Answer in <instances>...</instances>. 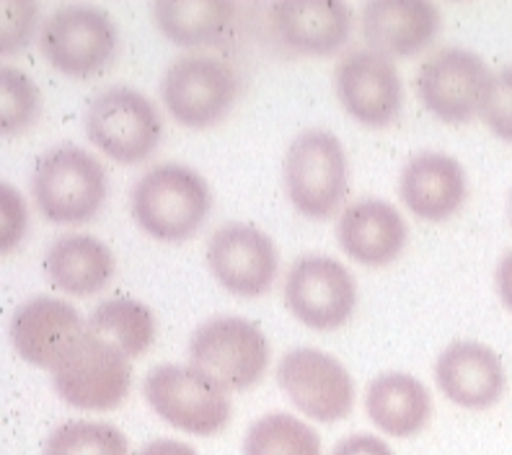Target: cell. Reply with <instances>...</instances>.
<instances>
[{
  "label": "cell",
  "instance_id": "6da1fadb",
  "mask_svg": "<svg viewBox=\"0 0 512 455\" xmlns=\"http://www.w3.org/2000/svg\"><path fill=\"white\" fill-rule=\"evenodd\" d=\"M135 223L158 241H187L200 231L213 207L207 181L184 163L150 166L130 192Z\"/></svg>",
  "mask_w": 512,
  "mask_h": 455
},
{
  "label": "cell",
  "instance_id": "7a4b0ae2",
  "mask_svg": "<svg viewBox=\"0 0 512 455\" xmlns=\"http://www.w3.org/2000/svg\"><path fill=\"white\" fill-rule=\"evenodd\" d=\"M109 192L104 163L73 143L55 145L37 158L32 194L39 212L52 223H88L101 210Z\"/></svg>",
  "mask_w": 512,
  "mask_h": 455
},
{
  "label": "cell",
  "instance_id": "3957f363",
  "mask_svg": "<svg viewBox=\"0 0 512 455\" xmlns=\"http://www.w3.org/2000/svg\"><path fill=\"white\" fill-rule=\"evenodd\" d=\"M132 383L130 357L122 347L83 329L52 365V386L73 409L109 412L127 399Z\"/></svg>",
  "mask_w": 512,
  "mask_h": 455
},
{
  "label": "cell",
  "instance_id": "277c9868",
  "mask_svg": "<svg viewBox=\"0 0 512 455\" xmlns=\"http://www.w3.org/2000/svg\"><path fill=\"white\" fill-rule=\"evenodd\" d=\"M285 192L306 218H329L350 189V166L342 140L324 127H308L290 143L282 163Z\"/></svg>",
  "mask_w": 512,
  "mask_h": 455
},
{
  "label": "cell",
  "instance_id": "5b68a950",
  "mask_svg": "<svg viewBox=\"0 0 512 455\" xmlns=\"http://www.w3.org/2000/svg\"><path fill=\"white\" fill-rule=\"evenodd\" d=\"M145 401L163 422L189 435H218L231 422L228 388L194 365H156L143 381Z\"/></svg>",
  "mask_w": 512,
  "mask_h": 455
},
{
  "label": "cell",
  "instance_id": "8992f818",
  "mask_svg": "<svg viewBox=\"0 0 512 455\" xmlns=\"http://www.w3.org/2000/svg\"><path fill=\"white\" fill-rule=\"evenodd\" d=\"M119 29L112 13L91 3H68L42 21L39 50L60 73L88 78L117 57Z\"/></svg>",
  "mask_w": 512,
  "mask_h": 455
},
{
  "label": "cell",
  "instance_id": "52a82bcc",
  "mask_svg": "<svg viewBox=\"0 0 512 455\" xmlns=\"http://www.w3.org/2000/svg\"><path fill=\"white\" fill-rule=\"evenodd\" d=\"M88 140L117 163H140L150 158L163 135L158 106L132 86H109L88 101Z\"/></svg>",
  "mask_w": 512,
  "mask_h": 455
},
{
  "label": "cell",
  "instance_id": "ba28073f",
  "mask_svg": "<svg viewBox=\"0 0 512 455\" xmlns=\"http://www.w3.org/2000/svg\"><path fill=\"white\" fill-rule=\"evenodd\" d=\"M269 344L259 326L241 316H213L192 331L189 365L228 391H244L264 375Z\"/></svg>",
  "mask_w": 512,
  "mask_h": 455
},
{
  "label": "cell",
  "instance_id": "9c48e42d",
  "mask_svg": "<svg viewBox=\"0 0 512 455\" xmlns=\"http://www.w3.org/2000/svg\"><path fill=\"white\" fill-rule=\"evenodd\" d=\"M492 75L484 57L448 44L419 65L414 86L427 112L448 125H463L484 109Z\"/></svg>",
  "mask_w": 512,
  "mask_h": 455
},
{
  "label": "cell",
  "instance_id": "30bf717a",
  "mask_svg": "<svg viewBox=\"0 0 512 455\" xmlns=\"http://www.w3.org/2000/svg\"><path fill=\"white\" fill-rule=\"evenodd\" d=\"M236 96V70L213 55L176 57L161 78V101L179 125L192 130L220 122Z\"/></svg>",
  "mask_w": 512,
  "mask_h": 455
},
{
  "label": "cell",
  "instance_id": "8fae6325",
  "mask_svg": "<svg viewBox=\"0 0 512 455\" xmlns=\"http://www.w3.org/2000/svg\"><path fill=\"white\" fill-rule=\"evenodd\" d=\"M285 306L311 329H339L357 306V282L334 256H298L285 277Z\"/></svg>",
  "mask_w": 512,
  "mask_h": 455
},
{
  "label": "cell",
  "instance_id": "7c38bea8",
  "mask_svg": "<svg viewBox=\"0 0 512 455\" xmlns=\"http://www.w3.org/2000/svg\"><path fill=\"white\" fill-rule=\"evenodd\" d=\"M277 383L300 414L339 422L355 406V383L342 362L316 347H295L277 365Z\"/></svg>",
  "mask_w": 512,
  "mask_h": 455
},
{
  "label": "cell",
  "instance_id": "4fadbf2b",
  "mask_svg": "<svg viewBox=\"0 0 512 455\" xmlns=\"http://www.w3.org/2000/svg\"><path fill=\"white\" fill-rule=\"evenodd\" d=\"M207 267L233 295L256 298L272 287L280 269L275 241L251 223H223L207 241Z\"/></svg>",
  "mask_w": 512,
  "mask_h": 455
},
{
  "label": "cell",
  "instance_id": "5bb4252c",
  "mask_svg": "<svg viewBox=\"0 0 512 455\" xmlns=\"http://www.w3.org/2000/svg\"><path fill=\"white\" fill-rule=\"evenodd\" d=\"M337 99L365 127L394 125L404 106V81L391 57L352 50L334 68Z\"/></svg>",
  "mask_w": 512,
  "mask_h": 455
},
{
  "label": "cell",
  "instance_id": "9a60e30c",
  "mask_svg": "<svg viewBox=\"0 0 512 455\" xmlns=\"http://www.w3.org/2000/svg\"><path fill=\"white\" fill-rule=\"evenodd\" d=\"M469 194V179L461 161L440 150H425L404 163L399 197L422 220L440 223L461 210Z\"/></svg>",
  "mask_w": 512,
  "mask_h": 455
},
{
  "label": "cell",
  "instance_id": "2e32d148",
  "mask_svg": "<svg viewBox=\"0 0 512 455\" xmlns=\"http://www.w3.org/2000/svg\"><path fill=\"white\" fill-rule=\"evenodd\" d=\"M435 381L453 404L463 409H489L502 399L507 375L500 355L492 347L461 339L440 352Z\"/></svg>",
  "mask_w": 512,
  "mask_h": 455
},
{
  "label": "cell",
  "instance_id": "e0dca14e",
  "mask_svg": "<svg viewBox=\"0 0 512 455\" xmlns=\"http://www.w3.org/2000/svg\"><path fill=\"white\" fill-rule=\"evenodd\" d=\"M86 329L81 313L68 300L37 295L21 303L11 318V344L29 365L52 370L60 355Z\"/></svg>",
  "mask_w": 512,
  "mask_h": 455
},
{
  "label": "cell",
  "instance_id": "ac0fdd59",
  "mask_svg": "<svg viewBox=\"0 0 512 455\" xmlns=\"http://www.w3.org/2000/svg\"><path fill=\"white\" fill-rule=\"evenodd\" d=\"M409 225L399 207L386 200L352 202L337 223V241L363 267H386L404 251Z\"/></svg>",
  "mask_w": 512,
  "mask_h": 455
},
{
  "label": "cell",
  "instance_id": "d6986e66",
  "mask_svg": "<svg viewBox=\"0 0 512 455\" xmlns=\"http://www.w3.org/2000/svg\"><path fill=\"white\" fill-rule=\"evenodd\" d=\"M440 32V8L430 0H370L363 8L368 50L391 57L422 52Z\"/></svg>",
  "mask_w": 512,
  "mask_h": 455
},
{
  "label": "cell",
  "instance_id": "ffe728a7",
  "mask_svg": "<svg viewBox=\"0 0 512 455\" xmlns=\"http://www.w3.org/2000/svg\"><path fill=\"white\" fill-rule=\"evenodd\" d=\"M355 13L334 0H285L272 6L277 37L303 55H334L347 44Z\"/></svg>",
  "mask_w": 512,
  "mask_h": 455
},
{
  "label": "cell",
  "instance_id": "44dd1931",
  "mask_svg": "<svg viewBox=\"0 0 512 455\" xmlns=\"http://www.w3.org/2000/svg\"><path fill=\"white\" fill-rule=\"evenodd\" d=\"M117 269L112 249L91 233H65L47 246L44 272L47 280L68 295L101 293Z\"/></svg>",
  "mask_w": 512,
  "mask_h": 455
},
{
  "label": "cell",
  "instance_id": "7402d4cb",
  "mask_svg": "<svg viewBox=\"0 0 512 455\" xmlns=\"http://www.w3.org/2000/svg\"><path fill=\"white\" fill-rule=\"evenodd\" d=\"M365 412L383 435L412 437L430 422V391L409 373H381L370 381L365 393Z\"/></svg>",
  "mask_w": 512,
  "mask_h": 455
},
{
  "label": "cell",
  "instance_id": "603a6c76",
  "mask_svg": "<svg viewBox=\"0 0 512 455\" xmlns=\"http://www.w3.org/2000/svg\"><path fill=\"white\" fill-rule=\"evenodd\" d=\"M153 21L179 47L218 44L231 29L236 6L228 0H156Z\"/></svg>",
  "mask_w": 512,
  "mask_h": 455
},
{
  "label": "cell",
  "instance_id": "cb8c5ba5",
  "mask_svg": "<svg viewBox=\"0 0 512 455\" xmlns=\"http://www.w3.org/2000/svg\"><path fill=\"white\" fill-rule=\"evenodd\" d=\"M86 329L122 347L127 357H140L156 339V318L140 300L109 298L91 311Z\"/></svg>",
  "mask_w": 512,
  "mask_h": 455
},
{
  "label": "cell",
  "instance_id": "d4e9b609",
  "mask_svg": "<svg viewBox=\"0 0 512 455\" xmlns=\"http://www.w3.org/2000/svg\"><path fill=\"white\" fill-rule=\"evenodd\" d=\"M244 455H321V437L293 414L269 412L246 430Z\"/></svg>",
  "mask_w": 512,
  "mask_h": 455
},
{
  "label": "cell",
  "instance_id": "484cf974",
  "mask_svg": "<svg viewBox=\"0 0 512 455\" xmlns=\"http://www.w3.org/2000/svg\"><path fill=\"white\" fill-rule=\"evenodd\" d=\"M44 455H127V437L109 422L70 419L52 430Z\"/></svg>",
  "mask_w": 512,
  "mask_h": 455
},
{
  "label": "cell",
  "instance_id": "4316f807",
  "mask_svg": "<svg viewBox=\"0 0 512 455\" xmlns=\"http://www.w3.org/2000/svg\"><path fill=\"white\" fill-rule=\"evenodd\" d=\"M42 112V94L37 83L24 70L3 65L0 68V125L3 135H16L37 122Z\"/></svg>",
  "mask_w": 512,
  "mask_h": 455
},
{
  "label": "cell",
  "instance_id": "83f0119b",
  "mask_svg": "<svg viewBox=\"0 0 512 455\" xmlns=\"http://www.w3.org/2000/svg\"><path fill=\"white\" fill-rule=\"evenodd\" d=\"M481 119L497 138L512 143V65H505L492 75Z\"/></svg>",
  "mask_w": 512,
  "mask_h": 455
},
{
  "label": "cell",
  "instance_id": "f1b7e54d",
  "mask_svg": "<svg viewBox=\"0 0 512 455\" xmlns=\"http://www.w3.org/2000/svg\"><path fill=\"white\" fill-rule=\"evenodd\" d=\"M39 6L37 3H26V0H11L0 6V21H3V32H0V50L19 52L24 50L37 26Z\"/></svg>",
  "mask_w": 512,
  "mask_h": 455
},
{
  "label": "cell",
  "instance_id": "f546056e",
  "mask_svg": "<svg viewBox=\"0 0 512 455\" xmlns=\"http://www.w3.org/2000/svg\"><path fill=\"white\" fill-rule=\"evenodd\" d=\"M0 218H3V223H0V249H3V254H8L26 236L29 210H26V202L19 189L6 184V181L0 184Z\"/></svg>",
  "mask_w": 512,
  "mask_h": 455
},
{
  "label": "cell",
  "instance_id": "4dcf8cb0",
  "mask_svg": "<svg viewBox=\"0 0 512 455\" xmlns=\"http://www.w3.org/2000/svg\"><path fill=\"white\" fill-rule=\"evenodd\" d=\"M331 455H394V450L388 443H383V437L355 432V435H347L344 440H339Z\"/></svg>",
  "mask_w": 512,
  "mask_h": 455
},
{
  "label": "cell",
  "instance_id": "1f68e13d",
  "mask_svg": "<svg viewBox=\"0 0 512 455\" xmlns=\"http://www.w3.org/2000/svg\"><path fill=\"white\" fill-rule=\"evenodd\" d=\"M494 285H497L502 306L512 313V249H507L502 254L500 264H497V272H494Z\"/></svg>",
  "mask_w": 512,
  "mask_h": 455
},
{
  "label": "cell",
  "instance_id": "d6a6232c",
  "mask_svg": "<svg viewBox=\"0 0 512 455\" xmlns=\"http://www.w3.org/2000/svg\"><path fill=\"white\" fill-rule=\"evenodd\" d=\"M138 455H197V450L189 448L187 443H179V440H153V443L145 445Z\"/></svg>",
  "mask_w": 512,
  "mask_h": 455
},
{
  "label": "cell",
  "instance_id": "836d02e7",
  "mask_svg": "<svg viewBox=\"0 0 512 455\" xmlns=\"http://www.w3.org/2000/svg\"><path fill=\"white\" fill-rule=\"evenodd\" d=\"M507 220H510V225H512V189H510V194H507Z\"/></svg>",
  "mask_w": 512,
  "mask_h": 455
}]
</instances>
